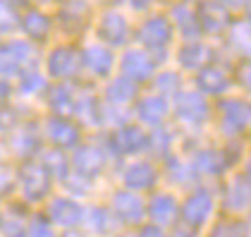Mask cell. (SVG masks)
<instances>
[{"label": "cell", "instance_id": "6da1fadb", "mask_svg": "<svg viewBox=\"0 0 251 237\" xmlns=\"http://www.w3.org/2000/svg\"><path fill=\"white\" fill-rule=\"evenodd\" d=\"M17 184H20V192L24 194L26 201H39L48 194L50 173L39 163H24L22 170L17 173Z\"/></svg>", "mask_w": 251, "mask_h": 237}, {"label": "cell", "instance_id": "7a4b0ae2", "mask_svg": "<svg viewBox=\"0 0 251 237\" xmlns=\"http://www.w3.org/2000/svg\"><path fill=\"white\" fill-rule=\"evenodd\" d=\"M211 209H213L211 194H208L206 189H199V192H194L192 197L187 199L182 213H184V220H187L192 228H199V225H203V223L208 220Z\"/></svg>", "mask_w": 251, "mask_h": 237}, {"label": "cell", "instance_id": "3957f363", "mask_svg": "<svg viewBox=\"0 0 251 237\" xmlns=\"http://www.w3.org/2000/svg\"><path fill=\"white\" fill-rule=\"evenodd\" d=\"M110 141L117 154H139L141 149L149 146V134L141 132L139 127H122L113 134Z\"/></svg>", "mask_w": 251, "mask_h": 237}, {"label": "cell", "instance_id": "277c9868", "mask_svg": "<svg viewBox=\"0 0 251 237\" xmlns=\"http://www.w3.org/2000/svg\"><path fill=\"white\" fill-rule=\"evenodd\" d=\"M113 211H115L125 223H136V220H141L144 213H146V209H144L141 199L136 197L132 189L117 192L115 199H113Z\"/></svg>", "mask_w": 251, "mask_h": 237}, {"label": "cell", "instance_id": "5b68a950", "mask_svg": "<svg viewBox=\"0 0 251 237\" xmlns=\"http://www.w3.org/2000/svg\"><path fill=\"white\" fill-rule=\"evenodd\" d=\"M48 216H50V223H58V225H77L79 220L84 218V211L79 209L77 201L72 199H53L50 206H48Z\"/></svg>", "mask_w": 251, "mask_h": 237}, {"label": "cell", "instance_id": "8992f818", "mask_svg": "<svg viewBox=\"0 0 251 237\" xmlns=\"http://www.w3.org/2000/svg\"><path fill=\"white\" fill-rule=\"evenodd\" d=\"M46 134H48V139H50L53 144L65 146V149L75 146L79 141L77 127H75L72 122H67L65 118H50L48 120V122H46Z\"/></svg>", "mask_w": 251, "mask_h": 237}, {"label": "cell", "instance_id": "52a82bcc", "mask_svg": "<svg viewBox=\"0 0 251 237\" xmlns=\"http://www.w3.org/2000/svg\"><path fill=\"white\" fill-rule=\"evenodd\" d=\"M122 180H125L127 189H146V187H153L155 184L158 173L153 170V165H149V163H132L125 170Z\"/></svg>", "mask_w": 251, "mask_h": 237}, {"label": "cell", "instance_id": "ba28073f", "mask_svg": "<svg viewBox=\"0 0 251 237\" xmlns=\"http://www.w3.org/2000/svg\"><path fill=\"white\" fill-rule=\"evenodd\" d=\"M177 113L187 122H203L208 118V105L199 94H182L177 103Z\"/></svg>", "mask_w": 251, "mask_h": 237}, {"label": "cell", "instance_id": "9c48e42d", "mask_svg": "<svg viewBox=\"0 0 251 237\" xmlns=\"http://www.w3.org/2000/svg\"><path fill=\"white\" fill-rule=\"evenodd\" d=\"M10 149H12V154H17L22 158L36 154V149H39V134H36V130H31V127H17V130H12V134H10Z\"/></svg>", "mask_w": 251, "mask_h": 237}, {"label": "cell", "instance_id": "30bf717a", "mask_svg": "<svg viewBox=\"0 0 251 237\" xmlns=\"http://www.w3.org/2000/svg\"><path fill=\"white\" fill-rule=\"evenodd\" d=\"M103 154L94 149V146H84V149H77V154L72 158L75 168H77V175H96L103 168Z\"/></svg>", "mask_w": 251, "mask_h": 237}, {"label": "cell", "instance_id": "8fae6325", "mask_svg": "<svg viewBox=\"0 0 251 237\" xmlns=\"http://www.w3.org/2000/svg\"><path fill=\"white\" fill-rule=\"evenodd\" d=\"M149 213L153 216V220H158L160 225H168L173 223L175 216H177V201L170 194H158V197L151 199L149 204Z\"/></svg>", "mask_w": 251, "mask_h": 237}, {"label": "cell", "instance_id": "7c38bea8", "mask_svg": "<svg viewBox=\"0 0 251 237\" xmlns=\"http://www.w3.org/2000/svg\"><path fill=\"white\" fill-rule=\"evenodd\" d=\"M136 113H139V120H141V122H146V125H158L160 120L165 118L168 105H165V101L158 99V96H149V99H144L139 103Z\"/></svg>", "mask_w": 251, "mask_h": 237}, {"label": "cell", "instance_id": "4fadbf2b", "mask_svg": "<svg viewBox=\"0 0 251 237\" xmlns=\"http://www.w3.org/2000/svg\"><path fill=\"white\" fill-rule=\"evenodd\" d=\"M251 204V187L244 182V178L234 180L227 189V206L232 211H242Z\"/></svg>", "mask_w": 251, "mask_h": 237}, {"label": "cell", "instance_id": "5bb4252c", "mask_svg": "<svg viewBox=\"0 0 251 237\" xmlns=\"http://www.w3.org/2000/svg\"><path fill=\"white\" fill-rule=\"evenodd\" d=\"M223 113H225V120L234 125V127H244L251 120V103H244V101H227L223 103Z\"/></svg>", "mask_w": 251, "mask_h": 237}, {"label": "cell", "instance_id": "9a60e30c", "mask_svg": "<svg viewBox=\"0 0 251 237\" xmlns=\"http://www.w3.org/2000/svg\"><path fill=\"white\" fill-rule=\"evenodd\" d=\"M125 72H127V77L132 79H146L151 75V62H149V58H144L141 53H127Z\"/></svg>", "mask_w": 251, "mask_h": 237}, {"label": "cell", "instance_id": "2e32d148", "mask_svg": "<svg viewBox=\"0 0 251 237\" xmlns=\"http://www.w3.org/2000/svg\"><path fill=\"white\" fill-rule=\"evenodd\" d=\"M48 67H50V75L53 77H67L75 70V55L70 51H58V53L50 55Z\"/></svg>", "mask_w": 251, "mask_h": 237}, {"label": "cell", "instance_id": "e0dca14e", "mask_svg": "<svg viewBox=\"0 0 251 237\" xmlns=\"http://www.w3.org/2000/svg\"><path fill=\"white\" fill-rule=\"evenodd\" d=\"M86 65L98 72V75H103V72H108L110 70V65H113V55L108 53V51H103V48H91L89 53H86Z\"/></svg>", "mask_w": 251, "mask_h": 237}, {"label": "cell", "instance_id": "ac0fdd59", "mask_svg": "<svg viewBox=\"0 0 251 237\" xmlns=\"http://www.w3.org/2000/svg\"><path fill=\"white\" fill-rule=\"evenodd\" d=\"M199 84H201V89L208 91V94H220V91L227 86V79H225L223 72H218V70H206V72L199 77Z\"/></svg>", "mask_w": 251, "mask_h": 237}, {"label": "cell", "instance_id": "d6986e66", "mask_svg": "<svg viewBox=\"0 0 251 237\" xmlns=\"http://www.w3.org/2000/svg\"><path fill=\"white\" fill-rule=\"evenodd\" d=\"M50 108L58 113V115H70L72 110H75V101H72V94L67 91V89H55L53 94H50Z\"/></svg>", "mask_w": 251, "mask_h": 237}, {"label": "cell", "instance_id": "ffe728a7", "mask_svg": "<svg viewBox=\"0 0 251 237\" xmlns=\"http://www.w3.org/2000/svg\"><path fill=\"white\" fill-rule=\"evenodd\" d=\"M144 34H146V41L151 46H160V43H165V41L170 39V29H168V24L163 20L149 22L146 29H144Z\"/></svg>", "mask_w": 251, "mask_h": 237}, {"label": "cell", "instance_id": "44dd1931", "mask_svg": "<svg viewBox=\"0 0 251 237\" xmlns=\"http://www.w3.org/2000/svg\"><path fill=\"white\" fill-rule=\"evenodd\" d=\"M86 223H89V230L94 233H105L108 225H110V213L100 206H94L89 213H86Z\"/></svg>", "mask_w": 251, "mask_h": 237}, {"label": "cell", "instance_id": "7402d4cb", "mask_svg": "<svg viewBox=\"0 0 251 237\" xmlns=\"http://www.w3.org/2000/svg\"><path fill=\"white\" fill-rule=\"evenodd\" d=\"M134 96V86L127 81V79H117L115 84L108 89V99L115 101V103H125Z\"/></svg>", "mask_w": 251, "mask_h": 237}, {"label": "cell", "instance_id": "603a6c76", "mask_svg": "<svg viewBox=\"0 0 251 237\" xmlns=\"http://www.w3.org/2000/svg\"><path fill=\"white\" fill-rule=\"evenodd\" d=\"M24 29L31 34V36H36V39H43V34L48 31V22L43 15L39 12H31V15H26L24 17Z\"/></svg>", "mask_w": 251, "mask_h": 237}, {"label": "cell", "instance_id": "cb8c5ba5", "mask_svg": "<svg viewBox=\"0 0 251 237\" xmlns=\"http://www.w3.org/2000/svg\"><path fill=\"white\" fill-rule=\"evenodd\" d=\"M196 163H199V168H203L206 173H220L223 165H225V158L220 156L218 151H203Z\"/></svg>", "mask_w": 251, "mask_h": 237}, {"label": "cell", "instance_id": "d4e9b609", "mask_svg": "<svg viewBox=\"0 0 251 237\" xmlns=\"http://www.w3.org/2000/svg\"><path fill=\"white\" fill-rule=\"evenodd\" d=\"M43 86H46V81H43V77L36 75V72H26V75H22V79H20V91L26 94V96L41 91Z\"/></svg>", "mask_w": 251, "mask_h": 237}, {"label": "cell", "instance_id": "484cf974", "mask_svg": "<svg viewBox=\"0 0 251 237\" xmlns=\"http://www.w3.org/2000/svg\"><path fill=\"white\" fill-rule=\"evenodd\" d=\"M26 237H55L53 225L43 218H31L29 228H26Z\"/></svg>", "mask_w": 251, "mask_h": 237}, {"label": "cell", "instance_id": "4316f807", "mask_svg": "<svg viewBox=\"0 0 251 237\" xmlns=\"http://www.w3.org/2000/svg\"><path fill=\"white\" fill-rule=\"evenodd\" d=\"M15 24H17V17H15V12H12L10 2L0 0V34H7Z\"/></svg>", "mask_w": 251, "mask_h": 237}, {"label": "cell", "instance_id": "83f0119b", "mask_svg": "<svg viewBox=\"0 0 251 237\" xmlns=\"http://www.w3.org/2000/svg\"><path fill=\"white\" fill-rule=\"evenodd\" d=\"M105 34H113L115 43H120V41L125 39V22H122V17L108 15V20H105Z\"/></svg>", "mask_w": 251, "mask_h": 237}, {"label": "cell", "instance_id": "f1b7e54d", "mask_svg": "<svg viewBox=\"0 0 251 237\" xmlns=\"http://www.w3.org/2000/svg\"><path fill=\"white\" fill-rule=\"evenodd\" d=\"M48 173H65V168H67V163H65V158L60 156V151H53V154H48L46 156V165H43Z\"/></svg>", "mask_w": 251, "mask_h": 237}, {"label": "cell", "instance_id": "f546056e", "mask_svg": "<svg viewBox=\"0 0 251 237\" xmlns=\"http://www.w3.org/2000/svg\"><path fill=\"white\" fill-rule=\"evenodd\" d=\"M10 91H12V89H10L7 79H0V108H2L7 101H10Z\"/></svg>", "mask_w": 251, "mask_h": 237}, {"label": "cell", "instance_id": "4dcf8cb0", "mask_svg": "<svg viewBox=\"0 0 251 237\" xmlns=\"http://www.w3.org/2000/svg\"><path fill=\"white\" fill-rule=\"evenodd\" d=\"M141 237H165V235H163V230L158 225H151V228H144L141 230Z\"/></svg>", "mask_w": 251, "mask_h": 237}, {"label": "cell", "instance_id": "1f68e13d", "mask_svg": "<svg viewBox=\"0 0 251 237\" xmlns=\"http://www.w3.org/2000/svg\"><path fill=\"white\" fill-rule=\"evenodd\" d=\"M160 86H168L170 91H175V89H177V79L175 77H163L160 79Z\"/></svg>", "mask_w": 251, "mask_h": 237}, {"label": "cell", "instance_id": "d6a6232c", "mask_svg": "<svg viewBox=\"0 0 251 237\" xmlns=\"http://www.w3.org/2000/svg\"><path fill=\"white\" fill-rule=\"evenodd\" d=\"M5 187H10V175H7V173L0 168V192H2Z\"/></svg>", "mask_w": 251, "mask_h": 237}, {"label": "cell", "instance_id": "836d02e7", "mask_svg": "<svg viewBox=\"0 0 251 237\" xmlns=\"http://www.w3.org/2000/svg\"><path fill=\"white\" fill-rule=\"evenodd\" d=\"M175 237H192V235H187L184 230H177V233H175Z\"/></svg>", "mask_w": 251, "mask_h": 237}, {"label": "cell", "instance_id": "e575fe53", "mask_svg": "<svg viewBox=\"0 0 251 237\" xmlns=\"http://www.w3.org/2000/svg\"><path fill=\"white\" fill-rule=\"evenodd\" d=\"M5 130V120H2V113H0V132Z\"/></svg>", "mask_w": 251, "mask_h": 237}, {"label": "cell", "instance_id": "d590c367", "mask_svg": "<svg viewBox=\"0 0 251 237\" xmlns=\"http://www.w3.org/2000/svg\"><path fill=\"white\" fill-rule=\"evenodd\" d=\"M5 2H22V0H5Z\"/></svg>", "mask_w": 251, "mask_h": 237}, {"label": "cell", "instance_id": "8d00e7d4", "mask_svg": "<svg viewBox=\"0 0 251 237\" xmlns=\"http://www.w3.org/2000/svg\"><path fill=\"white\" fill-rule=\"evenodd\" d=\"M249 178H251V160H249Z\"/></svg>", "mask_w": 251, "mask_h": 237}, {"label": "cell", "instance_id": "74e56055", "mask_svg": "<svg viewBox=\"0 0 251 237\" xmlns=\"http://www.w3.org/2000/svg\"><path fill=\"white\" fill-rule=\"evenodd\" d=\"M0 225H2V213H0Z\"/></svg>", "mask_w": 251, "mask_h": 237}]
</instances>
